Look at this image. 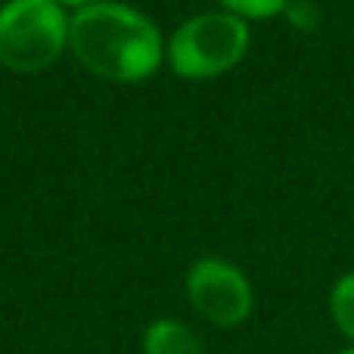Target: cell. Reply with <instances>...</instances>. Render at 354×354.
<instances>
[{"mask_svg": "<svg viewBox=\"0 0 354 354\" xmlns=\"http://www.w3.org/2000/svg\"><path fill=\"white\" fill-rule=\"evenodd\" d=\"M68 47L91 75L118 84L153 78L165 59L153 19L112 0L87 3L68 19Z\"/></svg>", "mask_w": 354, "mask_h": 354, "instance_id": "cell-1", "label": "cell"}, {"mask_svg": "<svg viewBox=\"0 0 354 354\" xmlns=\"http://www.w3.org/2000/svg\"><path fill=\"white\" fill-rule=\"evenodd\" d=\"M252 44L249 22L227 10L189 16L174 28L165 56L171 72L187 81H208L236 68Z\"/></svg>", "mask_w": 354, "mask_h": 354, "instance_id": "cell-2", "label": "cell"}, {"mask_svg": "<svg viewBox=\"0 0 354 354\" xmlns=\"http://www.w3.org/2000/svg\"><path fill=\"white\" fill-rule=\"evenodd\" d=\"M68 47V16L56 0H6L0 6V62L35 75Z\"/></svg>", "mask_w": 354, "mask_h": 354, "instance_id": "cell-3", "label": "cell"}, {"mask_svg": "<svg viewBox=\"0 0 354 354\" xmlns=\"http://www.w3.org/2000/svg\"><path fill=\"white\" fill-rule=\"evenodd\" d=\"M183 286H187V301L193 305V311L221 330L239 326L255 305L249 277L233 261L218 255H205L189 264Z\"/></svg>", "mask_w": 354, "mask_h": 354, "instance_id": "cell-4", "label": "cell"}, {"mask_svg": "<svg viewBox=\"0 0 354 354\" xmlns=\"http://www.w3.org/2000/svg\"><path fill=\"white\" fill-rule=\"evenodd\" d=\"M143 354H205V348L187 324L162 317L143 333Z\"/></svg>", "mask_w": 354, "mask_h": 354, "instance_id": "cell-5", "label": "cell"}, {"mask_svg": "<svg viewBox=\"0 0 354 354\" xmlns=\"http://www.w3.org/2000/svg\"><path fill=\"white\" fill-rule=\"evenodd\" d=\"M330 317L336 330L354 345V270L342 274L330 289Z\"/></svg>", "mask_w": 354, "mask_h": 354, "instance_id": "cell-6", "label": "cell"}, {"mask_svg": "<svg viewBox=\"0 0 354 354\" xmlns=\"http://www.w3.org/2000/svg\"><path fill=\"white\" fill-rule=\"evenodd\" d=\"M218 3H221V10H227V12H233V16L252 22V19L283 16L292 0H218Z\"/></svg>", "mask_w": 354, "mask_h": 354, "instance_id": "cell-7", "label": "cell"}, {"mask_svg": "<svg viewBox=\"0 0 354 354\" xmlns=\"http://www.w3.org/2000/svg\"><path fill=\"white\" fill-rule=\"evenodd\" d=\"M56 3H62V6H87V3H97V0H56Z\"/></svg>", "mask_w": 354, "mask_h": 354, "instance_id": "cell-8", "label": "cell"}, {"mask_svg": "<svg viewBox=\"0 0 354 354\" xmlns=\"http://www.w3.org/2000/svg\"><path fill=\"white\" fill-rule=\"evenodd\" d=\"M339 354H354V345H348V348H345V351H339Z\"/></svg>", "mask_w": 354, "mask_h": 354, "instance_id": "cell-9", "label": "cell"}]
</instances>
